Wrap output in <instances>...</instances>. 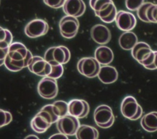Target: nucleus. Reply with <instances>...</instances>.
I'll return each mask as SVG.
<instances>
[{
  "instance_id": "nucleus-31",
  "label": "nucleus",
  "mask_w": 157,
  "mask_h": 139,
  "mask_svg": "<svg viewBox=\"0 0 157 139\" xmlns=\"http://www.w3.org/2000/svg\"><path fill=\"white\" fill-rule=\"evenodd\" d=\"M144 2V0H125L126 8L131 11L137 10Z\"/></svg>"
},
{
  "instance_id": "nucleus-24",
  "label": "nucleus",
  "mask_w": 157,
  "mask_h": 139,
  "mask_svg": "<svg viewBox=\"0 0 157 139\" xmlns=\"http://www.w3.org/2000/svg\"><path fill=\"white\" fill-rule=\"evenodd\" d=\"M13 36L10 31L7 29L1 27V38H0V48H7L12 43Z\"/></svg>"
},
{
  "instance_id": "nucleus-8",
  "label": "nucleus",
  "mask_w": 157,
  "mask_h": 139,
  "mask_svg": "<svg viewBox=\"0 0 157 139\" xmlns=\"http://www.w3.org/2000/svg\"><path fill=\"white\" fill-rule=\"evenodd\" d=\"M39 94L44 99H52L58 94V87L56 79L48 77L42 78L37 85Z\"/></svg>"
},
{
  "instance_id": "nucleus-25",
  "label": "nucleus",
  "mask_w": 157,
  "mask_h": 139,
  "mask_svg": "<svg viewBox=\"0 0 157 139\" xmlns=\"http://www.w3.org/2000/svg\"><path fill=\"white\" fill-rule=\"evenodd\" d=\"M145 17L147 23H157V4L150 2L146 9Z\"/></svg>"
},
{
  "instance_id": "nucleus-1",
  "label": "nucleus",
  "mask_w": 157,
  "mask_h": 139,
  "mask_svg": "<svg viewBox=\"0 0 157 139\" xmlns=\"http://www.w3.org/2000/svg\"><path fill=\"white\" fill-rule=\"evenodd\" d=\"M33 57L32 53L24 44L15 42L9 47L4 64L10 71L18 72L28 66Z\"/></svg>"
},
{
  "instance_id": "nucleus-33",
  "label": "nucleus",
  "mask_w": 157,
  "mask_h": 139,
  "mask_svg": "<svg viewBox=\"0 0 157 139\" xmlns=\"http://www.w3.org/2000/svg\"><path fill=\"white\" fill-rule=\"evenodd\" d=\"M66 136H67V135H66L64 133H57V134L53 135L52 137H50V138H67V137Z\"/></svg>"
},
{
  "instance_id": "nucleus-3",
  "label": "nucleus",
  "mask_w": 157,
  "mask_h": 139,
  "mask_svg": "<svg viewBox=\"0 0 157 139\" xmlns=\"http://www.w3.org/2000/svg\"><path fill=\"white\" fill-rule=\"evenodd\" d=\"M121 112L124 117L132 121L139 119L142 115V108L136 99L131 96L125 97L121 105Z\"/></svg>"
},
{
  "instance_id": "nucleus-19",
  "label": "nucleus",
  "mask_w": 157,
  "mask_h": 139,
  "mask_svg": "<svg viewBox=\"0 0 157 139\" xmlns=\"http://www.w3.org/2000/svg\"><path fill=\"white\" fill-rule=\"evenodd\" d=\"M137 37L135 33L129 31H125L119 37L118 43L120 47L125 50H132L137 43Z\"/></svg>"
},
{
  "instance_id": "nucleus-9",
  "label": "nucleus",
  "mask_w": 157,
  "mask_h": 139,
  "mask_svg": "<svg viewBox=\"0 0 157 139\" xmlns=\"http://www.w3.org/2000/svg\"><path fill=\"white\" fill-rule=\"evenodd\" d=\"M48 29L49 26L45 20L34 19L27 23L25 28V32L30 38H37L46 34Z\"/></svg>"
},
{
  "instance_id": "nucleus-15",
  "label": "nucleus",
  "mask_w": 157,
  "mask_h": 139,
  "mask_svg": "<svg viewBox=\"0 0 157 139\" xmlns=\"http://www.w3.org/2000/svg\"><path fill=\"white\" fill-rule=\"evenodd\" d=\"M151 50L150 45L144 42H137L131 50V54L132 57L139 63L142 64L150 55Z\"/></svg>"
},
{
  "instance_id": "nucleus-7",
  "label": "nucleus",
  "mask_w": 157,
  "mask_h": 139,
  "mask_svg": "<svg viewBox=\"0 0 157 139\" xmlns=\"http://www.w3.org/2000/svg\"><path fill=\"white\" fill-rule=\"evenodd\" d=\"M59 28L60 33L63 37L66 39H72L78 32L79 21L77 17L66 15L60 20Z\"/></svg>"
},
{
  "instance_id": "nucleus-18",
  "label": "nucleus",
  "mask_w": 157,
  "mask_h": 139,
  "mask_svg": "<svg viewBox=\"0 0 157 139\" xmlns=\"http://www.w3.org/2000/svg\"><path fill=\"white\" fill-rule=\"evenodd\" d=\"M94 58L102 65H108L113 61V53L106 46H100L94 51Z\"/></svg>"
},
{
  "instance_id": "nucleus-28",
  "label": "nucleus",
  "mask_w": 157,
  "mask_h": 139,
  "mask_svg": "<svg viewBox=\"0 0 157 139\" xmlns=\"http://www.w3.org/2000/svg\"><path fill=\"white\" fill-rule=\"evenodd\" d=\"M112 2V0H90L89 3L91 8L96 13L104 9Z\"/></svg>"
},
{
  "instance_id": "nucleus-32",
  "label": "nucleus",
  "mask_w": 157,
  "mask_h": 139,
  "mask_svg": "<svg viewBox=\"0 0 157 139\" xmlns=\"http://www.w3.org/2000/svg\"><path fill=\"white\" fill-rule=\"evenodd\" d=\"M44 2L48 6L53 9H59L63 7L66 0H43Z\"/></svg>"
},
{
  "instance_id": "nucleus-16",
  "label": "nucleus",
  "mask_w": 157,
  "mask_h": 139,
  "mask_svg": "<svg viewBox=\"0 0 157 139\" xmlns=\"http://www.w3.org/2000/svg\"><path fill=\"white\" fill-rule=\"evenodd\" d=\"M98 76L102 83L104 84H110L117 80L118 73L114 67L104 65L101 67Z\"/></svg>"
},
{
  "instance_id": "nucleus-30",
  "label": "nucleus",
  "mask_w": 157,
  "mask_h": 139,
  "mask_svg": "<svg viewBox=\"0 0 157 139\" xmlns=\"http://www.w3.org/2000/svg\"><path fill=\"white\" fill-rule=\"evenodd\" d=\"M1 113V127L3 126H7L9 124L12 120V114L7 111L3 110L2 109L0 110Z\"/></svg>"
},
{
  "instance_id": "nucleus-17",
  "label": "nucleus",
  "mask_w": 157,
  "mask_h": 139,
  "mask_svg": "<svg viewBox=\"0 0 157 139\" xmlns=\"http://www.w3.org/2000/svg\"><path fill=\"white\" fill-rule=\"evenodd\" d=\"M52 124L42 114L37 113L31 121V127L37 133L46 132Z\"/></svg>"
},
{
  "instance_id": "nucleus-12",
  "label": "nucleus",
  "mask_w": 157,
  "mask_h": 139,
  "mask_svg": "<svg viewBox=\"0 0 157 139\" xmlns=\"http://www.w3.org/2000/svg\"><path fill=\"white\" fill-rule=\"evenodd\" d=\"M89 111V104L84 100L72 99L68 103V113L78 119L87 116Z\"/></svg>"
},
{
  "instance_id": "nucleus-21",
  "label": "nucleus",
  "mask_w": 157,
  "mask_h": 139,
  "mask_svg": "<svg viewBox=\"0 0 157 139\" xmlns=\"http://www.w3.org/2000/svg\"><path fill=\"white\" fill-rule=\"evenodd\" d=\"M117 11L114 3L111 2L104 9L95 13L96 16L98 17L103 22L106 23H111L115 21Z\"/></svg>"
},
{
  "instance_id": "nucleus-5",
  "label": "nucleus",
  "mask_w": 157,
  "mask_h": 139,
  "mask_svg": "<svg viewBox=\"0 0 157 139\" xmlns=\"http://www.w3.org/2000/svg\"><path fill=\"white\" fill-rule=\"evenodd\" d=\"M100 68V64L95 58H83L77 63L78 72L88 78L96 77L99 73Z\"/></svg>"
},
{
  "instance_id": "nucleus-10",
  "label": "nucleus",
  "mask_w": 157,
  "mask_h": 139,
  "mask_svg": "<svg viewBox=\"0 0 157 139\" xmlns=\"http://www.w3.org/2000/svg\"><path fill=\"white\" fill-rule=\"evenodd\" d=\"M28 69L32 73L40 77H48L51 72L52 66L44 58L39 56L33 57V59L28 66Z\"/></svg>"
},
{
  "instance_id": "nucleus-14",
  "label": "nucleus",
  "mask_w": 157,
  "mask_h": 139,
  "mask_svg": "<svg viewBox=\"0 0 157 139\" xmlns=\"http://www.w3.org/2000/svg\"><path fill=\"white\" fill-rule=\"evenodd\" d=\"M63 9L67 15L79 17L84 13L86 6L83 0H66Z\"/></svg>"
},
{
  "instance_id": "nucleus-20",
  "label": "nucleus",
  "mask_w": 157,
  "mask_h": 139,
  "mask_svg": "<svg viewBox=\"0 0 157 139\" xmlns=\"http://www.w3.org/2000/svg\"><path fill=\"white\" fill-rule=\"evenodd\" d=\"M140 124L142 128L149 132L157 130V111H151L145 115L141 119Z\"/></svg>"
},
{
  "instance_id": "nucleus-11",
  "label": "nucleus",
  "mask_w": 157,
  "mask_h": 139,
  "mask_svg": "<svg viewBox=\"0 0 157 139\" xmlns=\"http://www.w3.org/2000/svg\"><path fill=\"white\" fill-rule=\"evenodd\" d=\"M117 27L121 31H129L133 29L136 25V18L131 12L120 10L117 12L115 18Z\"/></svg>"
},
{
  "instance_id": "nucleus-23",
  "label": "nucleus",
  "mask_w": 157,
  "mask_h": 139,
  "mask_svg": "<svg viewBox=\"0 0 157 139\" xmlns=\"http://www.w3.org/2000/svg\"><path fill=\"white\" fill-rule=\"evenodd\" d=\"M39 113L44 115L52 124L57 122L59 119L55 111L53 103L45 105L40 109Z\"/></svg>"
},
{
  "instance_id": "nucleus-4",
  "label": "nucleus",
  "mask_w": 157,
  "mask_h": 139,
  "mask_svg": "<svg viewBox=\"0 0 157 139\" xmlns=\"http://www.w3.org/2000/svg\"><path fill=\"white\" fill-rule=\"evenodd\" d=\"M94 119L99 127L107 129L113 125L115 117L110 107L106 105H101L95 109Z\"/></svg>"
},
{
  "instance_id": "nucleus-2",
  "label": "nucleus",
  "mask_w": 157,
  "mask_h": 139,
  "mask_svg": "<svg viewBox=\"0 0 157 139\" xmlns=\"http://www.w3.org/2000/svg\"><path fill=\"white\" fill-rule=\"evenodd\" d=\"M70 58V51L63 45L50 47L44 54V59L52 65L65 64L69 62Z\"/></svg>"
},
{
  "instance_id": "nucleus-6",
  "label": "nucleus",
  "mask_w": 157,
  "mask_h": 139,
  "mask_svg": "<svg viewBox=\"0 0 157 139\" xmlns=\"http://www.w3.org/2000/svg\"><path fill=\"white\" fill-rule=\"evenodd\" d=\"M78 118L71 115H66L60 118L56 122V127L60 133L67 136H73L76 134L80 127Z\"/></svg>"
},
{
  "instance_id": "nucleus-22",
  "label": "nucleus",
  "mask_w": 157,
  "mask_h": 139,
  "mask_svg": "<svg viewBox=\"0 0 157 139\" xmlns=\"http://www.w3.org/2000/svg\"><path fill=\"white\" fill-rule=\"evenodd\" d=\"M75 136L78 139H97L99 137V132L94 127L81 125L77 131Z\"/></svg>"
},
{
  "instance_id": "nucleus-29",
  "label": "nucleus",
  "mask_w": 157,
  "mask_h": 139,
  "mask_svg": "<svg viewBox=\"0 0 157 139\" xmlns=\"http://www.w3.org/2000/svg\"><path fill=\"white\" fill-rule=\"evenodd\" d=\"M52 70L50 73L48 75V77L57 79L60 78L63 73L64 68L63 64H57V65H52Z\"/></svg>"
},
{
  "instance_id": "nucleus-27",
  "label": "nucleus",
  "mask_w": 157,
  "mask_h": 139,
  "mask_svg": "<svg viewBox=\"0 0 157 139\" xmlns=\"http://www.w3.org/2000/svg\"><path fill=\"white\" fill-rule=\"evenodd\" d=\"M141 64L148 69H157V51H152L149 56Z\"/></svg>"
},
{
  "instance_id": "nucleus-26",
  "label": "nucleus",
  "mask_w": 157,
  "mask_h": 139,
  "mask_svg": "<svg viewBox=\"0 0 157 139\" xmlns=\"http://www.w3.org/2000/svg\"><path fill=\"white\" fill-rule=\"evenodd\" d=\"M55 111L60 118L68 113V104L63 100H57L53 103Z\"/></svg>"
},
{
  "instance_id": "nucleus-13",
  "label": "nucleus",
  "mask_w": 157,
  "mask_h": 139,
  "mask_svg": "<svg viewBox=\"0 0 157 139\" xmlns=\"http://www.w3.org/2000/svg\"><path fill=\"white\" fill-rule=\"evenodd\" d=\"M92 39L98 44L105 45L111 39V33L109 29L105 25L98 24L93 26L90 31Z\"/></svg>"
}]
</instances>
